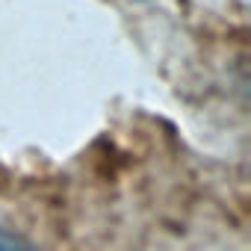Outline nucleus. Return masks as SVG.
Wrapping results in <instances>:
<instances>
[{"mask_svg":"<svg viewBox=\"0 0 251 251\" xmlns=\"http://www.w3.org/2000/svg\"><path fill=\"white\" fill-rule=\"evenodd\" d=\"M0 251H36L18 230L6 227L3 222H0Z\"/></svg>","mask_w":251,"mask_h":251,"instance_id":"1","label":"nucleus"}]
</instances>
